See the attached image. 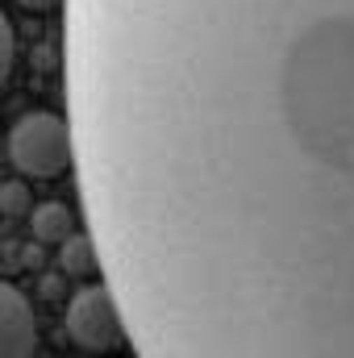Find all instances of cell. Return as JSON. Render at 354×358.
<instances>
[{"mask_svg":"<svg viewBox=\"0 0 354 358\" xmlns=\"http://www.w3.org/2000/svg\"><path fill=\"white\" fill-rule=\"evenodd\" d=\"M8 159L29 179H55L71 171V163H76L71 121L59 113H46V108L25 113L8 134Z\"/></svg>","mask_w":354,"mask_h":358,"instance_id":"1","label":"cell"},{"mask_svg":"<svg viewBox=\"0 0 354 358\" xmlns=\"http://www.w3.org/2000/svg\"><path fill=\"white\" fill-rule=\"evenodd\" d=\"M67 334L84 350H117L125 342L121 308L108 292V283H88L67 304Z\"/></svg>","mask_w":354,"mask_h":358,"instance_id":"2","label":"cell"},{"mask_svg":"<svg viewBox=\"0 0 354 358\" xmlns=\"http://www.w3.org/2000/svg\"><path fill=\"white\" fill-rule=\"evenodd\" d=\"M34 346H38L34 308L8 279H0V358H34Z\"/></svg>","mask_w":354,"mask_h":358,"instance_id":"3","label":"cell"},{"mask_svg":"<svg viewBox=\"0 0 354 358\" xmlns=\"http://www.w3.org/2000/svg\"><path fill=\"white\" fill-rule=\"evenodd\" d=\"M71 213L63 208V204H42V208H34V234L42 238V242H63V238H71Z\"/></svg>","mask_w":354,"mask_h":358,"instance_id":"4","label":"cell"},{"mask_svg":"<svg viewBox=\"0 0 354 358\" xmlns=\"http://www.w3.org/2000/svg\"><path fill=\"white\" fill-rule=\"evenodd\" d=\"M63 267L71 271V275H92V271H100V263H96V246H92L88 234L63 238Z\"/></svg>","mask_w":354,"mask_h":358,"instance_id":"5","label":"cell"},{"mask_svg":"<svg viewBox=\"0 0 354 358\" xmlns=\"http://www.w3.org/2000/svg\"><path fill=\"white\" fill-rule=\"evenodd\" d=\"M13 55H17V38H13V25H8V17H4V8H0V84H4L8 71H13Z\"/></svg>","mask_w":354,"mask_h":358,"instance_id":"6","label":"cell"},{"mask_svg":"<svg viewBox=\"0 0 354 358\" xmlns=\"http://www.w3.org/2000/svg\"><path fill=\"white\" fill-rule=\"evenodd\" d=\"M21 8H29V13H50V8H63V0H17Z\"/></svg>","mask_w":354,"mask_h":358,"instance_id":"7","label":"cell"}]
</instances>
